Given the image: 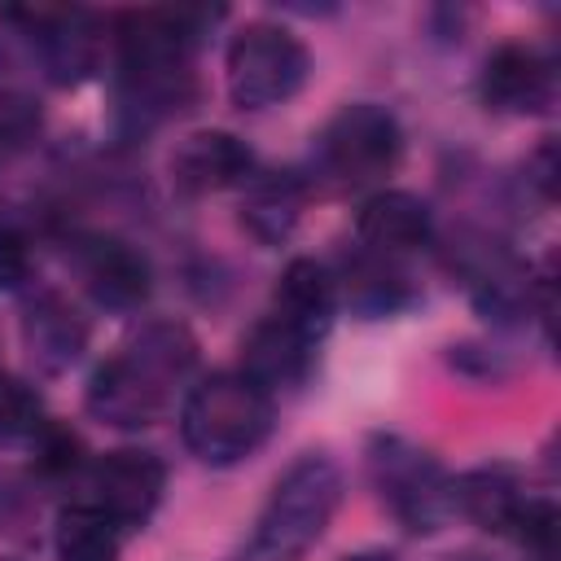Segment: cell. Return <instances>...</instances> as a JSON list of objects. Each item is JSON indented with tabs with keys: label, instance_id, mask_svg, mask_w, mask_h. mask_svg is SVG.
Returning a JSON list of instances; mask_svg holds the SVG:
<instances>
[{
	"label": "cell",
	"instance_id": "8fae6325",
	"mask_svg": "<svg viewBox=\"0 0 561 561\" xmlns=\"http://www.w3.org/2000/svg\"><path fill=\"white\" fill-rule=\"evenodd\" d=\"M482 96L504 114H535L552 101V70L535 48L500 44L482 70Z\"/></svg>",
	"mask_w": 561,
	"mask_h": 561
},
{
	"label": "cell",
	"instance_id": "e0dca14e",
	"mask_svg": "<svg viewBox=\"0 0 561 561\" xmlns=\"http://www.w3.org/2000/svg\"><path fill=\"white\" fill-rule=\"evenodd\" d=\"M53 548H57V561H118L123 530L92 500H75L57 513Z\"/></svg>",
	"mask_w": 561,
	"mask_h": 561
},
{
	"label": "cell",
	"instance_id": "4fadbf2b",
	"mask_svg": "<svg viewBox=\"0 0 561 561\" xmlns=\"http://www.w3.org/2000/svg\"><path fill=\"white\" fill-rule=\"evenodd\" d=\"M333 311H337V285L329 276L324 263L316 259H294L280 280H276V320H285L289 329H298L302 337L320 342L333 324Z\"/></svg>",
	"mask_w": 561,
	"mask_h": 561
},
{
	"label": "cell",
	"instance_id": "30bf717a",
	"mask_svg": "<svg viewBox=\"0 0 561 561\" xmlns=\"http://www.w3.org/2000/svg\"><path fill=\"white\" fill-rule=\"evenodd\" d=\"M79 267H83L88 294L101 307L131 311L149 298V263L140 250H131L118 237H88L79 250Z\"/></svg>",
	"mask_w": 561,
	"mask_h": 561
},
{
	"label": "cell",
	"instance_id": "9a60e30c",
	"mask_svg": "<svg viewBox=\"0 0 561 561\" xmlns=\"http://www.w3.org/2000/svg\"><path fill=\"white\" fill-rule=\"evenodd\" d=\"M302 215V184L294 171H267L245 180V202H241V224L263 241L276 245L294 232Z\"/></svg>",
	"mask_w": 561,
	"mask_h": 561
},
{
	"label": "cell",
	"instance_id": "7a4b0ae2",
	"mask_svg": "<svg viewBox=\"0 0 561 561\" xmlns=\"http://www.w3.org/2000/svg\"><path fill=\"white\" fill-rule=\"evenodd\" d=\"M180 434L197 460L237 465L272 434V394L245 373H210L184 394Z\"/></svg>",
	"mask_w": 561,
	"mask_h": 561
},
{
	"label": "cell",
	"instance_id": "ffe728a7",
	"mask_svg": "<svg viewBox=\"0 0 561 561\" xmlns=\"http://www.w3.org/2000/svg\"><path fill=\"white\" fill-rule=\"evenodd\" d=\"M31 276V237L22 228V219L0 206V285L13 289Z\"/></svg>",
	"mask_w": 561,
	"mask_h": 561
},
{
	"label": "cell",
	"instance_id": "52a82bcc",
	"mask_svg": "<svg viewBox=\"0 0 561 561\" xmlns=\"http://www.w3.org/2000/svg\"><path fill=\"white\" fill-rule=\"evenodd\" d=\"M162 486H167L162 460L153 451H140V447L110 451L92 469V504L105 508L118 522V530L145 526L162 500Z\"/></svg>",
	"mask_w": 561,
	"mask_h": 561
},
{
	"label": "cell",
	"instance_id": "7402d4cb",
	"mask_svg": "<svg viewBox=\"0 0 561 561\" xmlns=\"http://www.w3.org/2000/svg\"><path fill=\"white\" fill-rule=\"evenodd\" d=\"M342 561H394L390 552H355V557H342Z\"/></svg>",
	"mask_w": 561,
	"mask_h": 561
},
{
	"label": "cell",
	"instance_id": "3957f363",
	"mask_svg": "<svg viewBox=\"0 0 561 561\" xmlns=\"http://www.w3.org/2000/svg\"><path fill=\"white\" fill-rule=\"evenodd\" d=\"M342 500V473L329 456H302L285 469V478L272 486L254 535L245 539L237 561H298L333 522V508Z\"/></svg>",
	"mask_w": 561,
	"mask_h": 561
},
{
	"label": "cell",
	"instance_id": "44dd1931",
	"mask_svg": "<svg viewBox=\"0 0 561 561\" xmlns=\"http://www.w3.org/2000/svg\"><path fill=\"white\" fill-rule=\"evenodd\" d=\"M31 438H35V465H39L44 473H70V469L79 465V451H83V447H79V438H75L66 425H48V421H44Z\"/></svg>",
	"mask_w": 561,
	"mask_h": 561
},
{
	"label": "cell",
	"instance_id": "9c48e42d",
	"mask_svg": "<svg viewBox=\"0 0 561 561\" xmlns=\"http://www.w3.org/2000/svg\"><path fill=\"white\" fill-rule=\"evenodd\" d=\"M430 232H434L430 206L416 193H403V188L373 193L355 215V237L364 241L368 254H381V259L421 250L430 241Z\"/></svg>",
	"mask_w": 561,
	"mask_h": 561
},
{
	"label": "cell",
	"instance_id": "8992f818",
	"mask_svg": "<svg viewBox=\"0 0 561 561\" xmlns=\"http://www.w3.org/2000/svg\"><path fill=\"white\" fill-rule=\"evenodd\" d=\"M399 153H403V131L394 114L373 101L342 105L320 131V162L346 184H368L390 175Z\"/></svg>",
	"mask_w": 561,
	"mask_h": 561
},
{
	"label": "cell",
	"instance_id": "2e32d148",
	"mask_svg": "<svg viewBox=\"0 0 561 561\" xmlns=\"http://www.w3.org/2000/svg\"><path fill=\"white\" fill-rule=\"evenodd\" d=\"M522 504L526 495L504 469H473L460 482H451V508H460L473 526L495 530V535H513Z\"/></svg>",
	"mask_w": 561,
	"mask_h": 561
},
{
	"label": "cell",
	"instance_id": "ac0fdd59",
	"mask_svg": "<svg viewBox=\"0 0 561 561\" xmlns=\"http://www.w3.org/2000/svg\"><path fill=\"white\" fill-rule=\"evenodd\" d=\"M351 298H355L368 316H381V311L403 307V302H408V289H403V276L390 267V259L368 254V259H359V263H355Z\"/></svg>",
	"mask_w": 561,
	"mask_h": 561
},
{
	"label": "cell",
	"instance_id": "5bb4252c",
	"mask_svg": "<svg viewBox=\"0 0 561 561\" xmlns=\"http://www.w3.org/2000/svg\"><path fill=\"white\" fill-rule=\"evenodd\" d=\"M26 346H31V359L44 368V373H61L79 359L83 342H88V324L79 320V311L70 302H61L57 294H44L31 302L26 311Z\"/></svg>",
	"mask_w": 561,
	"mask_h": 561
},
{
	"label": "cell",
	"instance_id": "5b68a950",
	"mask_svg": "<svg viewBox=\"0 0 561 561\" xmlns=\"http://www.w3.org/2000/svg\"><path fill=\"white\" fill-rule=\"evenodd\" d=\"M368 465H373V482L381 500L408 530H438L447 522L451 482L421 447L403 438H377L368 451Z\"/></svg>",
	"mask_w": 561,
	"mask_h": 561
},
{
	"label": "cell",
	"instance_id": "6da1fadb",
	"mask_svg": "<svg viewBox=\"0 0 561 561\" xmlns=\"http://www.w3.org/2000/svg\"><path fill=\"white\" fill-rule=\"evenodd\" d=\"M197 364V342L175 320L145 324L118 355H110L88 381V412L118 430H145L175 403L180 381Z\"/></svg>",
	"mask_w": 561,
	"mask_h": 561
},
{
	"label": "cell",
	"instance_id": "d6986e66",
	"mask_svg": "<svg viewBox=\"0 0 561 561\" xmlns=\"http://www.w3.org/2000/svg\"><path fill=\"white\" fill-rule=\"evenodd\" d=\"M44 425L39 416V399L31 386H22L18 377L0 373V438H31Z\"/></svg>",
	"mask_w": 561,
	"mask_h": 561
},
{
	"label": "cell",
	"instance_id": "7c38bea8",
	"mask_svg": "<svg viewBox=\"0 0 561 561\" xmlns=\"http://www.w3.org/2000/svg\"><path fill=\"white\" fill-rule=\"evenodd\" d=\"M311 355H316L311 337H302L285 320L267 316L241 342V373L272 394L276 386H298L307 377V368H311Z\"/></svg>",
	"mask_w": 561,
	"mask_h": 561
},
{
	"label": "cell",
	"instance_id": "ba28073f",
	"mask_svg": "<svg viewBox=\"0 0 561 561\" xmlns=\"http://www.w3.org/2000/svg\"><path fill=\"white\" fill-rule=\"evenodd\" d=\"M250 175H254V153L232 131H215V127L193 131L171 153V180L184 193L232 188V184H245Z\"/></svg>",
	"mask_w": 561,
	"mask_h": 561
},
{
	"label": "cell",
	"instance_id": "277c9868",
	"mask_svg": "<svg viewBox=\"0 0 561 561\" xmlns=\"http://www.w3.org/2000/svg\"><path fill=\"white\" fill-rule=\"evenodd\" d=\"M228 96L241 110H267L289 101L307 70L311 57L302 48V39L276 22H250L232 35L228 44Z\"/></svg>",
	"mask_w": 561,
	"mask_h": 561
}]
</instances>
